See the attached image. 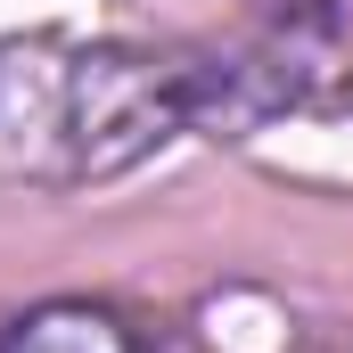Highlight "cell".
I'll return each mask as SVG.
<instances>
[{
	"mask_svg": "<svg viewBox=\"0 0 353 353\" xmlns=\"http://www.w3.org/2000/svg\"><path fill=\"white\" fill-rule=\"evenodd\" d=\"M197 107V74L123 41H0V173L83 189L132 173Z\"/></svg>",
	"mask_w": 353,
	"mask_h": 353,
	"instance_id": "obj_1",
	"label": "cell"
},
{
	"mask_svg": "<svg viewBox=\"0 0 353 353\" xmlns=\"http://www.w3.org/2000/svg\"><path fill=\"white\" fill-rule=\"evenodd\" d=\"M0 353H148V345L99 304H41L0 337Z\"/></svg>",
	"mask_w": 353,
	"mask_h": 353,
	"instance_id": "obj_2",
	"label": "cell"
}]
</instances>
